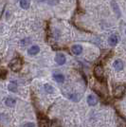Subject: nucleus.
<instances>
[{
    "instance_id": "1",
    "label": "nucleus",
    "mask_w": 126,
    "mask_h": 127,
    "mask_svg": "<svg viewBox=\"0 0 126 127\" xmlns=\"http://www.w3.org/2000/svg\"><path fill=\"white\" fill-rule=\"evenodd\" d=\"M9 65H10V67H11V69L12 71L17 72V71H19L22 67V60L20 58L13 59L11 63H10Z\"/></svg>"
},
{
    "instance_id": "2",
    "label": "nucleus",
    "mask_w": 126,
    "mask_h": 127,
    "mask_svg": "<svg viewBox=\"0 0 126 127\" xmlns=\"http://www.w3.org/2000/svg\"><path fill=\"white\" fill-rule=\"evenodd\" d=\"M124 93H125V86L124 85L118 86L114 91V95H115L116 98H121Z\"/></svg>"
},
{
    "instance_id": "3",
    "label": "nucleus",
    "mask_w": 126,
    "mask_h": 127,
    "mask_svg": "<svg viewBox=\"0 0 126 127\" xmlns=\"http://www.w3.org/2000/svg\"><path fill=\"white\" fill-rule=\"evenodd\" d=\"M94 73H95V76H96L98 79L100 80L103 77V69H102V67H101L100 65H98V66L95 67Z\"/></svg>"
},
{
    "instance_id": "4",
    "label": "nucleus",
    "mask_w": 126,
    "mask_h": 127,
    "mask_svg": "<svg viewBox=\"0 0 126 127\" xmlns=\"http://www.w3.org/2000/svg\"><path fill=\"white\" fill-rule=\"evenodd\" d=\"M55 61H56V63L58 64H63L65 63V56L62 54V53H58L57 55L55 56Z\"/></svg>"
},
{
    "instance_id": "5",
    "label": "nucleus",
    "mask_w": 126,
    "mask_h": 127,
    "mask_svg": "<svg viewBox=\"0 0 126 127\" xmlns=\"http://www.w3.org/2000/svg\"><path fill=\"white\" fill-rule=\"evenodd\" d=\"M71 50H72L73 54H75V55H80L81 53L83 52V48L80 45H75V46L72 47Z\"/></svg>"
},
{
    "instance_id": "6",
    "label": "nucleus",
    "mask_w": 126,
    "mask_h": 127,
    "mask_svg": "<svg viewBox=\"0 0 126 127\" xmlns=\"http://www.w3.org/2000/svg\"><path fill=\"white\" fill-rule=\"evenodd\" d=\"M39 51H40V48H39L38 46H32L31 48H29L28 53H29L30 55H36Z\"/></svg>"
},
{
    "instance_id": "7",
    "label": "nucleus",
    "mask_w": 126,
    "mask_h": 127,
    "mask_svg": "<svg viewBox=\"0 0 126 127\" xmlns=\"http://www.w3.org/2000/svg\"><path fill=\"white\" fill-rule=\"evenodd\" d=\"M97 102H98V100H97V98L93 95H89L87 97V103L91 106H94L97 104Z\"/></svg>"
},
{
    "instance_id": "8",
    "label": "nucleus",
    "mask_w": 126,
    "mask_h": 127,
    "mask_svg": "<svg viewBox=\"0 0 126 127\" xmlns=\"http://www.w3.org/2000/svg\"><path fill=\"white\" fill-rule=\"evenodd\" d=\"M123 62L121 61V60H116L114 64H113V66H114V68H116L117 70H121V69L123 68Z\"/></svg>"
},
{
    "instance_id": "9",
    "label": "nucleus",
    "mask_w": 126,
    "mask_h": 127,
    "mask_svg": "<svg viewBox=\"0 0 126 127\" xmlns=\"http://www.w3.org/2000/svg\"><path fill=\"white\" fill-rule=\"evenodd\" d=\"M53 77H54V79L55 81L59 83V84H61V83H63V81H64V76L63 74H61V73H54L53 74Z\"/></svg>"
},
{
    "instance_id": "10",
    "label": "nucleus",
    "mask_w": 126,
    "mask_h": 127,
    "mask_svg": "<svg viewBox=\"0 0 126 127\" xmlns=\"http://www.w3.org/2000/svg\"><path fill=\"white\" fill-rule=\"evenodd\" d=\"M119 42V38L117 35H111L109 39H108V43L110 46H116Z\"/></svg>"
},
{
    "instance_id": "11",
    "label": "nucleus",
    "mask_w": 126,
    "mask_h": 127,
    "mask_svg": "<svg viewBox=\"0 0 126 127\" xmlns=\"http://www.w3.org/2000/svg\"><path fill=\"white\" fill-rule=\"evenodd\" d=\"M5 103L7 106H9V107H12V106L15 104V100L14 99H12V98H7L5 101Z\"/></svg>"
},
{
    "instance_id": "12",
    "label": "nucleus",
    "mask_w": 126,
    "mask_h": 127,
    "mask_svg": "<svg viewBox=\"0 0 126 127\" xmlns=\"http://www.w3.org/2000/svg\"><path fill=\"white\" fill-rule=\"evenodd\" d=\"M44 89L47 93H53L54 92V87L51 85H48V84H46L44 85Z\"/></svg>"
},
{
    "instance_id": "13",
    "label": "nucleus",
    "mask_w": 126,
    "mask_h": 127,
    "mask_svg": "<svg viewBox=\"0 0 126 127\" xmlns=\"http://www.w3.org/2000/svg\"><path fill=\"white\" fill-rule=\"evenodd\" d=\"M9 90L11 91V92H16L17 91V84H16L15 82L14 83L11 82V84L9 85Z\"/></svg>"
},
{
    "instance_id": "14",
    "label": "nucleus",
    "mask_w": 126,
    "mask_h": 127,
    "mask_svg": "<svg viewBox=\"0 0 126 127\" xmlns=\"http://www.w3.org/2000/svg\"><path fill=\"white\" fill-rule=\"evenodd\" d=\"M20 6H21V8L26 10L30 7V3L28 0H20Z\"/></svg>"
},
{
    "instance_id": "15",
    "label": "nucleus",
    "mask_w": 126,
    "mask_h": 127,
    "mask_svg": "<svg viewBox=\"0 0 126 127\" xmlns=\"http://www.w3.org/2000/svg\"><path fill=\"white\" fill-rule=\"evenodd\" d=\"M39 127H48V122H47V120H40V122H39Z\"/></svg>"
},
{
    "instance_id": "16",
    "label": "nucleus",
    "mask_w": 126,
    "mask_h": 127,
    "mask_svg": "<svg viewBox=\"0 0 126 127\" xmlns=\"http://www.w3.org/2000/svg\"><path fill=\"white\" fill-rule=\"evenodd\" d=\"M31 39H29V38H25V39H23L21 42H20V45L23 46V47H25V46H28L29 44H31Z\"/></svg>"
},
{
    "instance_id": "17",
    "label": "nucleus",
    "mask_w": 126,
    "mask_h": 127,
    "mask_svg": "<svg viewBox=\"0 0 126 127\" xmlns=\"http://www.w3.org/2000/svg\"><path fill=\"white\" fill-rule=\"evenodd\" d=\"M79 98L80 97L78 94H71V95H69V99L73 101H79Z\"/></svg>"
},
{
    "instance_id": "18",
    "label": "nucleus",
    "mask_w": 126,
    "mask_h": 127,
    "mask_svg": "<svg viewBox=\"0 0 126 127\" xmlns=\"http://www.w3.org/2000/svg\"><path fill=\"white\" fill-rule=\"evenodd\" d=\"M23 127H35V125H34L33 122H28V123H26Z\"/></svg>"
},
{
    "instance_id": "19",
    "label": "nucleus",
    "mask_w": 126,
    "mask_h": 127,
    "mask_svg": "<svg viewBox=\"0 0 126 127\" xmlns=\"http://www.w3.org/2000/svg\"><path fill=\"white\" fill-rule=\"evenodd\" d=\"M7 72H6V70L3 67H1L0 66V76H3V75H5Z\"/></svg>"
},
{
    "instance_id": "20",
    "label": "nucleus",
    "mask_w": 126,
    "mask_h": 127,
    "mask_svg": "<svg viewBox=\"0 0 126 127\" xmlns=\"http://www.w3.org/2000/svg\"><path fill=\"white\" fill-rule=\"evenodd\" d=\"M48 3H49V4H56V3H57V1H56V2H54V0H51V1H48Z\"/></svg>"
}]
</instances>
